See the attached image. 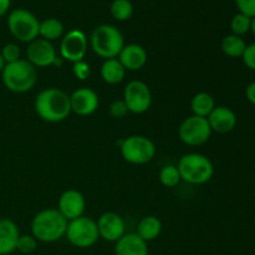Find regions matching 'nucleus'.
I'll use <instances>...</instances> for the list:
<instances>
[{
	"label": "nucleus",
	"instance_id": "nucleus-1",
	"mask_svg": "<svg viewBox=\"0 0 255 255\" xmlns=\"http://www.w3.org/2000/svg\"><path fill=\"white\" fill-rule=\"evenodd\" d=\"M34 106L37 116L50 124L65 121L71 114L70 95L59 87H47L40 91Z\"/></svg>",
	"mask_w": 255,
	"mask_h": 255
},
{
	"label": "nucleus",
	"instance_id": "nucleus-2",
	"mask_svg": "<svg viewBox=\"0 0 255 255\" xmlns=\"http://www.w3.org/2000/svg\"><path fill=\"white\" fill-rule=\"evenodd\" d=\"M69 222L55 208L39 212L31 222V234L41 243H55L65 237Z\"/></svg>",
	"mask_w": 255,
	"mask_h": 255
},
{
	"label": "nucleus",
	"instance_id": "nucleus-3",
	"mask_svg": "<svg viewBox=\"0 0 255 255\" xmlns=\"http://www.w3.org/2000/svg\"><path fill=\"white\" fill-rule=\"evenodd\" d=\"M37 77V69L26 59L6 64L1 71L2 84L14 94H25L34 89Z\"/></svg>",
	"mask_w": 255,
	"mask_h": 255
},
{
	"label": "nucleus",
	"instance_id": "nucleus-4",
	"mask_svg": "<svg viewBox=\"0 0 255 255\" xmlns=\"http://www.w3.org/2000/svg\"><path fill=\"white\" fill-rule=\"evenodd\" d=\"M91 49L97 56L102 59H115L124 49L125 39L122 32L116 26L110 24H101L92 31L90 36Z\"/></svg>",
	"mask_w": 255,
	"mask_h": 255
},
{
	"label": "nucleus",
	"instance_id": "nucleus-5",
	"mask_svg": "<svg viewBox=\"0 0 255 255\" xmlns=\"http://www.w3.org/2000/svg\"><path fill=\"white\" fill-rule=\"evenodd\" d=\"M182 181L189 184H206L213 178L214 164L202 153H187L179 158L177 164Z\"/></svg>",
	"mask_w": 255,
	"mask_h": 255
},
{
	"label": "nucleus",
	"instance_id": "nucleus-6",
	"mask_svg": "<svg viewBox=\"0 0 255 255\" xmlns=\"http://www.w3.org/2000/svg\"><path fill=\"white\" fill-rule=\"evenodd\" d=\"M122 158L131 164L149 163L156 156V144L151 138L142 134H132L120 142Z\"/></svg>",
	"mask_w": 255,
	"mask_h": 255
},
{
	"label": "nucleus",
	"instance_id": "nucleus-7",
	"mask_svg": "<svg viewBox=\"0 0 255 255\" xmlns=\"http://www.w3.org/2000/svg\"><path fill=\"white\" fill-rule=\"evenodd\" d=\"M7 29L14 39L20 42H31L39 37L40 20L26 9H15L9 12L6 20Z\"/></svg>",
	"mask_w": 255,
	"mask_h": 255
},
{
	"label": "nucleus",
	"instance_id": "nucleus-8",
	"mask_svg": "<svg viewBox=\"0 0 255 255\" xmlns=\"http://www.w3.org/2000/svg\"><path fill=\"white\" fill-rule=\"evenodd\" d=\"M65 238L71 246L76 247V248H91L100 239L96 221L85 216L70 221L67 223Z\"/></svg>",
	"mask_w": 255,
	"mask_h": 255
},
{
	"label": "nucleus",
	"instance_id": "nucleus-9",
	"mask_svg": "<svg viewBox=\"0 0 255 255\" xmlns=\"http://www.w3.org/2000/svg\"><path fill=\"white\" fill-rule=\"evenodd\" d=\"M212 129L208 120L204 117L192 116L183 120L178 128V136L187 146H202L211 138Z\"/></svg>",
	"mask_w": 255,
	"mask_h": 255
},
{
	"label": "nucleus",
	"instance_id": "nucleus-10",
	"mask_svg": "<svg viewBox=\"0 0 255 255\" xmlns=\"http://www.w3.org/2000/svg\"><path fill=\"white\" fill-rule=\"evenodd\" d=\"M128 112L142 115L149 110L152 105V92L146 82L141 80H132L126 85L124 99Z\"/></svg>",
	"mask_w": 255,
	"mask_h": 255
},
{
	"label": "nucleus",
	"instance_id": "nucleus-11",
	"mask_svg": "<svg viewBox=\"0 0 255 255\" xmlns=\"http://www.w3.org/2000/svg\"><path fill=\"white\" fill-rule=\"evenodd\" d=\"M89 40L86 34L80 29H72L64 34L60 42V55L62 60L67 61L79 62L82 61L86 56Z\"/></svg>",
	"mask_w": 255,
	"mask_h": 255
},
{
	"label": "nucleus",
	"instance_id": "nucleus-12",
	"mask_svg": "<svg viewBox=\"0 0 255 255\" xmlns=\"http://www.w3.org/2000/svg\"><path fill=\"white\" fill-rule=\"evenodd\" d=\"M57 52L51 41L37 37L27 44L26 60L35 67H47L55 64Z\"/></svg>",
	"mask_w": 255,
	"mask_h": 255
},
{
	"label": "nucleus",
	"instance_id": "nucleus-13",
	"mask_svg": "<svg viewBox=\"0 0 255 255\" xmlns=\"http://www.w3.org/2000/svg\"><path fill=\"white\" fill-rule=\"evenodd\" d=\"M96 223L100 238L106 242L116 243L126 234V223L124 218L115 212L101 214Z\"/></svg>",
	"mask_w": 255,
	"mask_h": 255
},
{
	"label": "nucleus",
	"instance_id": "nucleus-14",
	"mask_svg": "<svg viewBox=\"0 0 255 255\" xmlns=\"http://www.w3.org/2000/svg\"><path fill=\"white\" fill-rule=\"evenodd\" d=\"M85 208H86V199L84 194L77 189H67L60 196L56 209L67 222H70L84 216Z\"/></svg>",
	"mask_w": 255,
	"mask_h": 255
},
{
	"label": "nucleus",
	"instance_id": "nucleus-15",
	"mask_svg": "<svg viewBox=\"0 0 255 255\" xmlns=\"http://www.w3.org/2000/svg\"><path fill=\"white\" fill-rule=\"evenodd\" d=\"M71 112L79 116H90L99 109L100 99L96 91L90 87H80L70 95Z\"/></svg>",
	"mask_w": 255,
	"mask_h": 255
},
{
	"label": "nucleus",
	"instance_id": "nucleus-16",
	"mask_svg": "<svg viewBox=\"0 0 255 255\" xmlns=\"http://www.w3.org/2000/svg\"><path fill=\"white\" fill-rule=\"evenodd\" d=\"M208 124L212 132L217 133H229L238 124L236 112L227 106H216L208 117Z\"/></svg>",
	"mask_w": 255,
	"mask_h": 255
},
{
	"label": "nucleus",
	"instance_id": "nucleus-17",
	"mask_svg": "<svg viewBox=\"0 0 255 255\" xmlns=\"http://www.w3.org/2000/svg\"><path fill=\"white\" fill-rule=\"evenodd\" d=\"M147 51L139 44H127L121 50L117 59L120 60L126 71H137L147 64Z\"/></svg>",
	"mask_w": 255,
	"mask_h": 255
},
{
	"label": "nucleus",
	"instance_id": "nucleus-18",
	"mask_svg": "<svg viewBox=\"0 0 255 255\" xmlns=\"http://www.w3.org/2000/svg\"><path fill=\"white\" fill-rule=\"evenodd\" d=\"M19 237V228L14 221L10 218H0V255L14 253Z\"/></svg>",
	"mask_w": 255,
	"mask_h": 255
},
{
	"label": "nucleus",
	"instance_id": "nucleus-19",
	"mask_svg": "<svg viewBox=\"0 0 255 255\" xmlns=\"http://www.w3.org/2000/svg\"><path fill=\"white\" fill-rule=\"evenodd\" d=\"M115 255H149L148 243L136 233H126L115 246Z\"/></svg>",
	"mask_w": 255,
	"mask_h": 255
},
{
	"label": "nucleus",
	"instance_id": "nucleus-20",
	"mask_svg": "<svg viewBox=\"0 0 255 255\" xmlns=\"http://www.w3.org/2000/svg\"><path fill=\"white\" fill-rule=\"evenodd\" d=\"M126 69L117 57L105 60L101 65V70H100L101 79L109 85L121 84L126 77Z\"/></svg>",
	"mask_w": 255,
	"mask_h": 255
},
{
	"label": "nucleus",
	"instance_id": "nucleus-21",
	"mask_svg": "<svg viewBox=\"0 0 255 255\" xmlns=\"http://www.w3.org/2000/svg\"><path fill=\"white\" fill-rule=\"evenodd\" d=\"M162 233V222L156 216H146L139 221L137 226L136 234L144 241L149 243L152 241H156Z\"/></svg>",
	"mask_w": 255,
	"mask_h": 255
},
{
	"label": "nucleus",
	"instance_id": "nucleus-22",
	"mask_svg": "<svg viewBox=\"0 0 255 255\" xmlns=\"http://www.w3.org/2000/svg\"><path fill=\"white\" fill-rule=\"evenodd\" d=\"M214 107H216L214 97L208 92H198L191 100V110L194 116L207 119L214 110Z\"/></svg>",
	"mask_w": 255,
	"mask_h": 255
},
{
	"label": "nucleus",
	"instance_id": "nucleus-23",
	"mask_svg": "<svg viewBox=\"0 0 255 255\" xmlns=\"http://www.w3.org/2000/svg\"><path fill=\"white\" fill-rule=\"evenodd\" d=\"M65 34L64 24L56 17H49L42 21H40L39 36L47 41H55L57 39H61Z\"/></svg>",
	"mask_w": 255,
	"mask_h": 255
},
{
	"label": "nucleus",
	"instance_id": "nucleus-24",
	"mask_svg": "<svg viewBox=\"0 0 255 255\" xmlns=\"http://www.w3.org/2000/svg\"><path fill=\"white\" fill-rule=\"evenodd\" d=\"M247 42L244 41V39L242 36H237V35H227L223 37L221 44V49L223 51L224 55L229 57H237L243 56L244 51H246Z\"/></svg>",
	"mask_w": 255,
	"mask_h": 255
},
{
	"label": "nucleus",
	"instance_id": "nucleus-25",
	"mask_svg": "<svg viewBox=\"0 0 255 255\" xmlns=\"http://www.w3.org/2000/svg\"><path fill=\"white\" fill-rule=\"evenodd\" d=\"M133 4L129 0H114L111 2V7H110L112 17L119 21H126V20L131 19V16L133 15Z\"/></svg>",
	"mask_w": 255,
	"mask_h": 255
},
{
	"label": "nucleus",
	"instance_id": "nucleus-26",
	"mask_svg": "<svg viewBox=\"0 0 255 255\" xmlns=\"http://www.w3.org/2000/svg\"><path fill=\"white\" fill-rule=\"evenodd\" d=\"M159 181L167 188H173V187H176L182 181L181 174H179L177 166L167 164V166L162 167L161 172H159Z\"/></svg>",
	"mask_w": 255,
	"mask_h": 255
},
{
	"label": "nucleus",
	"instance_id": "nucleus-27",
	"mask_svg": "<svg viewBox=\"0 0 255 255\" xmlns=\"http://www.w3.org/2000/svg\"><path fill=\"white\" fill-rule=\"evenodd\" d=\"M251 24H252L251 17L238 12V14L234 15L231 20L232 34L243 37L244 35L248 34V32L251 31Z\"/></svg>",
	"mask_w": 255,
	"mask_h": 255
},
{
	"label": "nucleus",
	"instance_id": "nucleus-28",
	"mask_svg": "<svg viewBox=\"0 0 255 255\" xmlns=\"http://www.w3.org/2000/svg\"><path fill=\"white\" fill-rule=\"evenodd\" d=\"M37 243L32 234H20L17 239L16 251L21 254H32L37 249Z\"/></svg>",
	"mask_w": 255,
	"mask_h": 255
},
{
	"label": "nucleus",
	"instance_id": "nucleus-29",
	"mask_svg": "<svg viewBox=\"0 0 255 255\" xmlns=\"http://www.w3.org/2000/svg\"><path fill=\"white\" fill-rule=\"evenodd\" d=\"M0 54H1L5 64H11V62H15L21 59V50H20L19 45L14 44V42L5 44Z\"/></svg>",
	"mask_w": 255,
	"mask_h": 255
},
{
	"label": "nucleus",
	"instance_id": "nucleus-30",
	"mask_svg": "<svg viewBox=\"0 0 255 255\" xmlns=\"http://www.w3.org/2000/svg\"><path fill=\"white\" fill-rule=\"evenodd\" d=\"M72 72H74V76L76 79L84 81V80L89 79L90 75H91V67L86 61L82 60V61L75 62L74 66H72Z\"/></svg>",
	"mask_w": 255,
	"mask_h": 255
},
{
	"label": "nucleus",
	"instance_id": "nucleus-31",
	"mask_svg": "<svg viewBox=\"0 0 255 255\" xmlns=\"http://www.w3.org/2000/svg\"><path fill=\"white\" fill-rule=\"evenodd\" d=\"M127 114H128V110L124 100H116L110 105V115L114 119H124Z\"/></svg>",
	"mask_w": 255,
	"mask_h": 255
},
{
	"label": "nucleus",
	"instance_id": "nucleus-32",
	"mask_svg": "<svg viewBox=\"0 0 255 255\" xmlns=\"http://www.w3.org/2000/svg\"><path fill=\"white\" fill-rule=\"evenodd\" d=\"M236 5L241 14L247 15L251 19L255 16V0H236Z\"/></svg>",
	"mask_w": 255,
	"mask_h": 255
},
{
	"label": "nucleus",
	"instance_id": "nucleus-33",
	"mask_svg": "<svg viewBox=\"0 0 255 255\" xmlns=\"http://www.w3.org/2000/svg\"><path fill=\"white\" fill-rule=\"evenodd\" d=\"M244 65L248 67L249 70L255 71V42L247 45L246 51H244L243 56H242Z\"/></svg>",
	"mask_w": 255,
	"mask_h": 255
},
{
	"label": "nucleus",
	"instance_id": "nucleus-34",
	"mask_svg": "<svg viewBox=\"0 0 255 255\" xmlns=\"http://www.w3.org/2000/svg\"><path fill=\"white\" fill-rule=\"evenodd\" d=\"M246 97L251 105L255 106V81L251 82L246 89Z\"/></svg>",
	"mask_w": 255,
	"mask_h": 255
},
{
	"label": "nucleus",
	"instance_id": "nucleus-35",
	"mask_svg": "<svg viewBox=\"0 0 255 255\" xmlns=\"http://www.w3.org/2000/svg\"><path fill=\"white\" fill-rule=\"evenodd\" d=\"M10 5H11V0H0V17L7 14Z\"/></svg>",
	"mask_w": 255,
	"mask_h": 255
},
{
	"label": "nucleus",
	"instance_id": "nucleus-36",
	"mask_svg": "<svg viewBox=\"0 0 255 255\" xmlns=\"http://www.w3.org/2000/svg\"><path fill=\"white\" fill-rule=\"evenodd\" d=\"M251 31L253 32V35L255 36V16L252 17V24H251Z\"/></svg>",
	"mask_w": 255,
	"mask_h": 255
},
{
	"label": "nucleus",
	"instance_id": "nucleus-37",
	"mask_svg": "<svg viewBox=\"0 0 255 255\" xmlns=\"http://www.w3.org/2000/svg\"><path fill=\"white\" fill-rule=\"evenodd\" d=\"M5 61H4V59H2V56H1V54H0V74H1V71H2V69H4L5 67Z\"/></svg>",
	"mask_w": 255,
	"mask_h": 255
}]
</instances>
